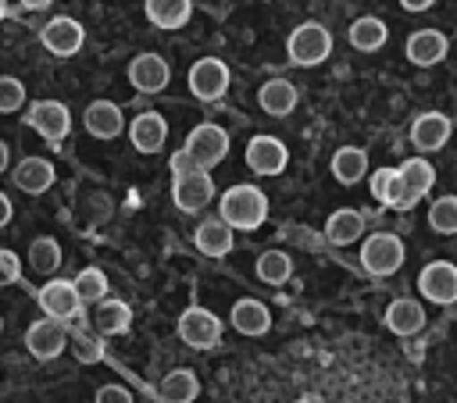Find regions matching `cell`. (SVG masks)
Wrapping results in <instances>:
<instances>
[{
  "label": "cell",
  "mask_w": 457,
  "mask_h": 403,
  "mask_svg": "<svg viewBox=\"0 0 457 403\" xmlns=\"http://www.w3.org/2000/svg\"><path fill=\"white\" fill-rule=\"evenodd\" d=\"M218 210H221V221H228L232 228L250 232V228L264 225V218H268V196L257 185H232V189L221 193Z\"/></svg>",
  "instance_id": "cell-1"
},
{
  "label": "cell",
  "mask_w": 457,
  "mask_h": 403,
  "mask_svg": "<svg viewBox=\"0 0 457 403\" xmlns=\"http://www.w3.org/2000/svg\"><path fill=\"white\" fill-rule=\"evenodd\" d=\"M286 53H289V61H293L296 68H314V64H321V61L332 53V36H328L325 25L303 21V25H296V29L289 32Z\"/></svg>",
  "instance_id": "cell-2"
},
{
  "label": "cell",
  "mask_w": 457,
  "mask_h": 403,
  "mask_svg": "<svg viewBox=\"0 0 457 403\" xmlns=\"http://www.w3.org/2000/svg\"><path fill=\"white\" fill-rule=\"evenodd\" d=\"M403 264V243L393 232H375L361 243V267L368 275H393Z\"/></svg>",
  "instance_id": "cell-3"
},
{
  "label": "cell",
  "mask_w": 457,
  "mask_h": 403,
  "mask_svg": "<svg viewBox=\"0 0 457 403\" xmlns=\"http://www.w3.org/2000/svg\"><path fill=\"white\" fill-rule=\"evenodd\" d=\"M200 168H214V164H221L225 160V153H228V132L221 128V125H214V121H204V125H196L189 136H186V146H182Z\"/></svg>",
  "instance_id": "cell-4"
},
{
  "label": "cell",
  "mask_w": 457,
  "mask_h": 403,
  "mask_svg": "<svg viewBox=\"0 0 457 403\" xmlns=\"http://www.w3.org/2000/svg\"><path fill=\"white\" fill-rule=\"evenodd\" d=\"M179 339L193 350H211L221 339V317L207 307H186L179 314Z\"/></svg>",
  "instance_id": "cell-5"
},
{
  "label": "cell",
  "mask_w": 457,
  "mask_h": 403,
  "mask_svg": "<svg viewBox=\"0 0 457 403\" xmlns=\"http://www.w3.org/2000/svg\"><path fill=\"white\" fill-rule=\"evenodd\" d=\"M171 200H175V207H179L182 214H196V210H204V207L214 200V182H211L207 168L175 175V182H171Z\"/></svg>",
  "instance_id": "cell-6"
},
{
  "label": "cell",
  "mask_w": 457,
  "mask_h": 403,
  "mask_svg": "<svg viewBox=\"0 0 457 403\" xmlns=\"http://www.w3.org/2000/svg\"><path fill=\"white\" fill-rule=\"evenodd\" d=\"M418 292L428 300V303H457V267L450 260H432L421 267L418 275Z\"/></svg>",
  "instance_id": "cell-7"
},
{
  "label": "cell",
  "mask_w": 457,
  "mask_h": 403,
  "mask_svg": "<svg viewBox=\"0 0 457 403\" xmlns=\"http://www.w3.org/2000/svg\"><path fill=\"white\" fill-rule=\"evenodd\" d=\"M228 64L221 57H200L193 68H189V93L196 100H218L225 96L228 89Z\"/></svg>",
  "instance_id": "cell-8"
},
{
  "label": "cell",
  "mask_w": 457,
  "mask_h": 403,
  "mask_svg": "<svg viewBox=\"0 0 457 403\" xmlns=\"http://www.w3.org/2000/svg\"><path fill=\"white\" fill-rule=\"evenodd\" d=\"M286 164H289V150H286L282 139H275V136H253L246 143V168L253 175H268L271 178V175L286 171Z\"/></svg>",
  "instance_id": "cell-9"
},
{
  "label": "cell",
  "mask_w": 457,
  "mask_h": 403,
  "mask_svg": "<svg viewBox=\"0 0 457 403\" xmlns=\"http://www.w3.org/2000/svg\"><path fill=\"white\" fill-rule=\"evenodd\" d=\"M25 121H29L43 139H50V143H61V139L68 136V128H71V114H68V107H64L61 100H36V103L29 107Z\"/></svg>",
  "instance_id": "cell-10"
},
{
  "label": "cell",
  "mask_w": 457,
  "mask_h": 403,
  "mask_svg": "<svg viewBox=\"0 0 457 403\" xmlns=\"http://www.w3.org/2000/svg\"><path fill=\"white\" fill-rule=\"evenodd\" d=\"M39 307H43V314L54 317V321H71V317H79L82 300H79V292H75V282H68V278H50V282L39 289Z\"/></svg>",
  "instance_id": "cell-11"
},
{
  "label": "cell",
  "mask_w": 457,
  "mask_h": 403,
  "mask_svg": "<svg viewBox=\"0 0 457 403\" xmlns=\"http://www.w3.org/2000/svg\"><path fill=\"white\" fill-rule=\"evenodd\" d=\"M82 43H86V29L68 14H57L43 25V46L54 57H71V53L82 50Z\"/></svg>",
  "instance_id": "cell-12"
},
{
  "label": "cell",
  "mask_w": 457,
  "mask_h": 403,
  "mask_svg": "<svg viewBox=\"0 0 457 403\" xmlns=\"http://www.w3.org/2000/svg\"><path fill=\"white\" fill-rule=\"evenodd\" d=\"M450 132H453V121H450L446 114H439V111H425V114H418V118L411 121V143H414V150H421V153L443 150L446 139H450Z\"/></svg>",
  "instance_id": "cell-13"
},
{
  "label": "cell",
  "mask_w": 457,
  "mask_h": 403,
  "mask_svg": "<svg viewBox=\"0 0 457 403\" xmlns=\"http://www.w3.org/2000/svg\"><path fill=\"white\" fill-rule=\"evenodd\" d=\"M64 346H68V332H64V325L61 321H36V325H29V332H25V350L36 357V360H54V357H61L64 353Z\"/></svg>",
  "instance_id": "cell-14"
},
{
  "label": "cell",
  "mask_w": 457,
  "mask_h": 403,
  "mask_svg": "<svg viewBox=\"0 0 457 403\" xmlns=\"http://www.w3.org/2000/svg\"><path fill=\"white\" fill-rule=\"evenodd\" d=\"M446 50H450V43H446V36H443L439 29H418V32H411L407 43H403L407 61L418 64V68L439 64V61L446 57Z\"/></svg>",
  "instance_id": "cell-15"
},
{
  "label": "cell",
  "mask_w": 457,
  "mask_h": 403,
  "mask_svg": "<svg viewBox=\"0 0 457 403\" xmlns=\"http://www.w3.org/2000/svg\"><path fill=\"white\" fill-rule=\"evenodd\" d=\"M168 78H171V68L161 53H139L129 64V82L139 93H161L168 86Z\"/></svg>",
  "instance_id": "cell-16"
},
{
  "label": "cell",
  "mask_w": 457,
  "mask_h": 403,
  "mask_svg": "<svg viewBox=\"0 0 457 403\" xmlns=\"http://www.w3.org/2000/svg\"><path fill=\"white\" fill-rule=\"evenodd\" d=\"M82 125H86V132H89L93 139H114V136H121V128H125V114H121V107L111 103V100H93V103L86 107V114H82Z\"/></svg>",
  "instance_id": "cell-17"
},
{
  "label": "cell",
  "mask_w": 457,
  "mask_h": 403,
  "mask_svg": "<svg viewBox=\"0 0 457 403\" xmlns=\"http://www.w3.org/2000/svg\"><path fill=\"white\" fill-rule=\"evenodd\" d=\"M129 139H132V146H136L139 153H157V150L164 146V139H168V121H164L157 111H143V114L132 118Z\"/></svg>",
  "instance_id": "cell-18"
},
{
  "label": "cell",
  "mask_w": 457,
  "mask_h": 403,
  "mask_svg": "<svg viewBox=\"0 0 457 403\" xmlns=\"http://www.w3.org/2000/svg\"><path fill=\"white\" fill-rule=\"evenodd\" d=\"M14 185L21 189V193H29V196H39V193H46L50 185H54V178H57V171H54V164L50 160H43V157H21L18 164H14Z\"/></svg>",
  "instance_id": "cell-19"
},
{
  "label": "cell",
  "mask_w": 457,
  "mask_h": 403,
  "mask_svg": "<svg viewBox=\"0 0 457 403\" xmlns=\"http://www.w3.org/2000/svg\"><path fill=\"white\" fill-rule=\"evenodd\" d=\"M386 328L393 335H418L425 328V307L411 296H400L386 307Z\"/></svg>",
  "instance_id": "cell-20"
},
{
  "label": "cell",
  "mask_w": 457,
  "mask_h": 403,
  "mask_svg": "<svg viewBox=\"0 0 457 403\" xmlns=\"http://www.w3.org/2000/svg\"><path fill=\"white\" fill-rule=\"evenodd\" d=\"M296 86L289 82V78H268L261 89H257V103H261V111L264 114H271V118H286L293 107H296Z\"/></svg>",
  "instance_id": "cell-21"
},
{
  "label": "cell",
  "mask_w": 457,
  "mask_h": 403,
  "mask_svg": "<svg viewBox=\"0 0 457 403\" xmlns=\"http://www.w3.org/2000/svg\"><path fill=\"white\" fill-rule=\"evenodd\" d=\"M371 196L382 207L407 210V185H403L400 168H378V171H371Z\"/></svg>",
  "instance_id": "cell-22"
},
{
  "label": "cell",
  "mask_w": 457,
  "mask_h": 403,
  "mask_svg": "<svg viewBox=\"0 0 457 403\" xmlns=\"http://www.w3.org/2000/svg\"><path fill=\"white\" fill-rule=\"evenodd\" d=\"M361 235H364V214H361V210L339 207V210L328 214V221H325V239H328L332 246H350V243H357Z\"/></svg>",
  "instance_id": "cell-23"
},
{
  "label": "cell",
  "mask_w": 457,
  "mask_h": 403,
  "mask_svg": "<svg viewBox=\"0 0 457 403\" xmlns=\"http://www.w3.org/2000/svg\"><path fill=\"white\" fill-rule=\"evenodd\" d=\"M193 243H196V250L207 253V257H225V253L232 250V225L221 221V218H207V221L196 225Z\"/></svg>",
  "instance_id": "cell-24"
},
{
  "label": "cell",
  "mask_w": 457,
  "mask_h": 403,
  "mask_svg": "<svg viewBox=\"0 0 457 403\" xmlns=\"http://www.w3.org/2000/svg\"><path fill=\"white\" fill-rule=\"evenodd\" d=\"M228 321H232V328L243 332V335H264V332L271 328V314H268V307H264L261 300H250V296L232 303Z\"/></svg>",
  "instance_id": "cell-25"
},
{
  "label": "cell",
  "mask_w": 457,
  "mask_h": 403,
  "mask_svg": "<svg viewBox=\"0 0 457 403\" xmlns=\"http://www.w3.org/2000/svg\"><path fill=\"white\" fill-rule=\"evenodd\" d=\"M346 39H350V46H353V50H361V53H375L378 46H386L389 29H386V21H382V18L364 14V18H357V21L346 29Z\"/></svg>",
  "instance_id": "cell-26"
},
{
  "label": "cell",
  "mask_w": 457,
  "mask_h": 403,
  "mask_svg": "<svg viewBox=\"0 0 457 403\" xmlns=\"http://www.w3.org/2000/svg\"><path fill=\"white\" fill-rule=\"evenodd\" d=\"M332 175L343 185H357L368 175V150H361V146H339L332 153Z\"/></svg>",
  "instance_id": "cell-27"
},
{
  "label": "cell",
  "mask_w": 457,
  "mask_h": 403,
  "mask_svg": "<svg viewBox=\"0 0 457 403\" xmlns=\"http://www.w3.org/2000/svg\"><path fill=\"white\" fill-rule=\"evenodd\" d=\"M143 11L157 29H182L193 14V0H146Z\"/></svg>",
  "instance_id": "cell-28"
},
{
  "label": "cell",
  "mask_w": 457,
  "mask_h": 403,
  "mask_svg": "<svg viewBox=\"0 0 457 403\" xmlns=\"http://www.w3.org/2000/svg\"><path fill=\"white\" fill-rule=\"evenodd\" d=\"M400 175H403V185H407V207H414L421 196H428L432 182H436V171L425 157H411L400 164Z\"/></svg>",
  "instance_id": "cell-29"
},
{
  "label": "cell",
  "mask_w": 457,
  "mask_h": 403,
  "mask_svg": "<svg viewBox=\"0 0 457 403\" xmlns=\"http://www.w3.org/2000/svg\"><path fill=\"white\" fill-rule=\"evenodd\" d=\"M129 325H132V310H129V303H121V300H100V303H96L93 328H96L100 335H125Z\"/></svg>",
  "instance_id": "cell-30"
},
{
  "label": "cell",
  "mask_w": 457,
  "mask_h": 403,
  "mask_svg": "<svg viewBox=\"0 0 457 403\" xmlns=\"http://www.w3.org/2000/svg\"><path fill=\"white\" fill-rule=\"evenodd\" d=\"M157 392H161L164 403H193L196 392H200V382H196V374L189 367H175V371H168L161 378V389Z\"/></svg>",
  "instance_id": "cell-31"
},
{
  "label": "cell",
  "mask_w": 457,
  "mask_h": 403,
  "mask_svg": "<svg viewBox=\"0 0 457 403\" xmlns=\"http://www.w3.org/2000/svg\"><path fill=\"white\" fill-rule=\"evenodd\" d=\"M289 275H293L289 253H282V250H264V253L257 257V278H261V282L282 285V282H289Z\"/></svg>",
  "instance_id": "cell-32"
},
{
  "label": "cell",
  "mask_w": 457,
  "mask_h": 403,
  "mask_svg": "<svg viewBox=\"0 0 457 403\" xmlns=\"http://www.w3.org/2000/svg\"><path fill=\"white\" fill-rule=\"evenodd\" d=\"M29 264H32V271H39V275H54V271L61 267V246H57V239H50V235L32 239V246H29Z\"/></svg>",
  "instance_id": "cell-33"
},
{
  "label": "cell",
  "mask_w": 457,
  "mask_h": 403,
  "mask_svg": "<svg viewBox=\"0 0 457 403\" xmlns=\"http://www.w3.org/2000/svg\"><path fill=\"white\" fill-rule=\"evenodd\" d=\"M75 292L82 303H100L107 296V275L100 267H82L75 275Z\"/></svg>",
  "instance_id": "cell-34"
},
{
  "label": "cell",
  "mask_w": 457,
  "mask_h": 403,
  "mask_svg": "<svg viewBox=\"0 0 457 403\" xmlns=\"http://www.w3.org/2000/svg\"><path fill=\"white\" fill-rule=\"evenodd\" d=\"M428 225L439 235H453L457 232V196H436L428 207Z\"/></svg>",
  "instance_id": "cell-35"
},
{
  "label": "cell",
  "mask_w": 457,
  "mask_h": 403,
  "mask_svg": "<svg viewBox=\"0 0 457 403\" xmlns=\"http://www.w3.org/2000/svg\"><path fill=\"white\" fill-rule=\"evenodd\" d=\"M25 103V86L14 75H0V114H14Z\"/></svg>",
  "instance_id": "cell-36"
},
{
  "label": "cell",
  "mask_w": 457,
  "mask_h": 403,
  "mask_svg": "<svg viewBox=\"0 0 457 403\" xmlns=\"http://www.w3.org/2000/svg\"><path fill=\"white\" fill-rule=\"evenodd\" d=\"M71 353H75V360H82V364H100L104 346H100V339L79 332V335H71Z\"/></svg>",
  "instance_id": "cell-37"
},
{
  "label": "cell",
  "mask_w": 457,
  "mask_h": 403,
  "mask_svg": "<svg viewBox=\"0 0 457 403\" xmlns=\"http://www.w3.org/2000/svg\"><path fill=\"white\" fill-rule=\"evenodd\" d=\"M21 275V260L14 250H0V285H14Z\"/></svg>",
  "instance_id": "cell-38"
},
{
  "label": "cell",
  "mask_w": 457,
  "mask_h": 403,
  "mask_svg": "<svg viewBox=\"0 0 457 403\" xmlns=\"http://www.w3.org/2000/svg\"><path fill=\"white\" fill-rule=\"evenodd\" d=\"M93 403H132V392L121 389V385H100L96 396H93Z\"/></svg>",
  "instance_id": "cell-39"
},
{
  "label": "cell",
  "mask_w": 457,
  "mask_h": 403,
  "mask_svg": "<svg viewBox=\"0 0 457 403\" xmlns=\"http://www.w3.org/2000/svg\"><path fill=\"white\" fill-rule=\"evenodd\" d=\"M196 168H200V164H196L186 150H179V153L171 157V171H175V175H186V171H196Z\"/></svg>",
  "instance_id": "cell-40"
},
{
  "label": "cell",
  "mask_w": 457,
  "mask_h": 403,
  "mask_svg": "<svg viewBox=\"0 0 457 403\" xmlns=\"http://www.w3.org/2000/svg\"><path fill=\"white\" fill-rule=\"evenodd\" d=\"M432 4H436V0H400V7H403V11H414V14H418V11H428Z\"/></svg>",
  "instance_id": "cell-41"
},
{
  "label": "cell",
  "mask_w": 457,
  "mask_h": 403,
  "mask_svg": "<svg viewBox=\"0 0 457 403\" xmlns=\"http://www.w3.org/2000/svg\"><path fill=\"white\" fill-rule=\"evenodd\" d=\"M11 214H14V207H11V200H7V193H0V228L11 221Z\"/></svg>",
  "instance_id": "cell-42"
},
{
  "label": "cell",
  "mask_w": 457,
  "mask_h": 403,
  "mask_svg": "<svg viewBox=\"0 0 457 403\" xmlns=\"http://www.w3.org/2000/svg\"><path fill=\"white\" fill-rule=\"evenodd\" d=\"M7 160H11V153H7V143L0 139V171H7Z\"/></svg>",
  "instance_id": "cell-43"
},
{
  "label": "cell",
  "mask_w": 457,
  "mask_h": 403,
  "mask_svg": "<svg viewBox=\"0 0 457 403\" xmlns=\"http://www.w3.org/2000/svg\"><path fill=\"white\" fill-rule=\"evenodd\" d=\"M18 4H25V7H43V4H50V0H18Z\"/></svg>",
  "instance_id": "cell-44"
},
{
  "label": "cell",
  "mask_w": 457,
  "mask_h": 403,
  "mask_svg": "<svg viewBox=\"0 0 457 403\" xmlns=\"http://www.w3.org/2000/svg\"><path fill=\"white\" fill-rule=\"evenodd\" d=\"M0 18H4V0H0Z\"/></svg>",
  "instance_id": "cell-45"
},
{
  "label": "cell",
  "mask_w": 457,
  "mask_h": 403,
  "mask_svg": "<svg viewBox=\"0 0 457 403\" xmlns=\"http://www.w3.org/2000/svg\"><path fill=\"white\" fill-rule=\"evenodd\" d=\"M0 332H4V317H0Z\"/></svg>",
  "instance_id": "cell-46"
}]
</instances>
